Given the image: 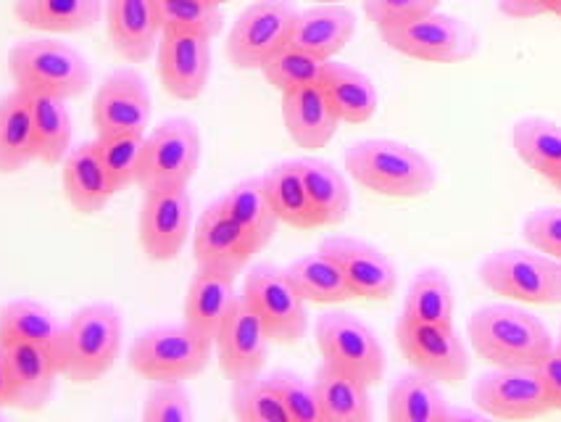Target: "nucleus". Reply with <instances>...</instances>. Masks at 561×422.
I'll return each instance as SVG.
<instances>
[{
    "label": "nucleus",
    "instance_id": "obj_1",
    "mask_svg": "<svg viewBox=\"0 0 561 422\" xmlns=\"http://www.w3.org/2000/svg\"><path fill=\"white\" fill-rule=\"evenodd\" d=\"M122 315L114 304L95 301L77 309L69 322L61 324L54 354L58 373L75 386H90L114 369L122 354Z\"/></svg>",
    "mask_w": 561,
    "mask_h": 422
},
{
    "label": "nucleus",
    "instance_id": "obj_2",
    "mask_svg": "<svg viewBox=\"0 0 561 422\" xmlns=\"http://www.w3.org/2000/svg\"><path fill=\"white\" fill-rule=\"evenodd\" d=\"M343 167L356 185L385 198H422L438 183L433 161L393 138L356 140L345 148Z\"/></svg>",
    "mask_w": 561,
    "mask_h": 422
},
{
    "label": "nucleus",
    "instance_id": "obj_3",
    "mask_svg": "<svg viewBox=\"0 0 561 422\" xmlns=\"http://www.w3.org/2000/svg\"><path fill=\"white\" fill-rule=\"evenodd\" d=\"M472 352L491 367H538L553 352V335L514 304H485L467 322Z\"/></svg>",
    "mask_w": 561,
    "mask_h": 422
},
{
    "label": "nucleus",
    "instance_id": "obj_4",
    "mask_svg": "<svg viewBox=\"0 0 561 422\" xmlns=\"http://www.w3.org/2000/svg\"><path fill=\"white\" fill-rule=\"evenodd\" d=\"M14 88L27 95H54V99H80L93 82L88 58L69 43L54 37L19 41L5 56Z\"/></svg>",
    "mask_w": 561,
    "mask_h": 422
},
{
    "label": "nucleus",
    "instance_id": "obj_5",
    "mask_svg": "<svg viewBox=\"0 0 561 422\" xmlns=\"http://www.w3.org/2000/svg\"><path fill=\"white\" fill-rule=\"evenodd\" d=\"M214 343L182 324H159L129 343V367L151 383H187L208 367Z\"/></svg>",
    "mask_w": 561,
    "mask_h": 422
},
{
    "label": "nucleus",
    "instance_id": "obj_6",
    "mask_svg": "<svg viewBox=\"0 0 561 422\" xmlns=\"http://www.w3.org/2000/svg\"><path fill=\"white\" fill-rule=\"evenodd\" d=\"M480 283L493 296L533 307L561 304V259L535 249H499L478 267Z\"/></svg>",
    "mask_w": 561,
    "mask_h": 422
},
{
    "label": "nucleus",
    "instance_id": "obj_7",
    "mask_svg": "<svg viewBox=\"0 0 561 422\" xmlns=\"http://www.w3.org/2000/svg\"><path fill=\"white\" fill-rule=\"evenodd\" d=\"M377 32L390 50L422 64H465L480 50V32L467 19L443 11Z\"/></svg>",
    "mask_w": 561,
    "mask_h": 422
},
{
    "label": "nucleus",
    "instance_id": "obj_8",
    "mask_svg": "<svg viewBox=\"0 0 561 422\" xmlns=\"http://www.w3.org/2000/svg\"><path fill=\"white\" fill-rule=\"evenodd\" d=\"M314 338L324 365L341 369L369 388L380 386L388 356L367 322L351 311H328L317 320Z\"/></svg>",
    "mask_w": 561,
    "mask_h": 422
},
{
    "label": "nucleus",
    "instance_id": "obj_9",
    "mask_svg": "<svg viewBox=\"0 0 561 422\" xmlns=\"http://www.w3.org/2000/svg\"><path fill=\"white\" fill-rule=\"evenodd\" d=\"M201 164V133L187 116L161 122L146 133L142 164L137 185L142 191H164V187H187Z\"/></svg>",
    "mask_w": 561,
    "mask_h": 422
},
{
    "label": "nucleus",
    "instance_id": "obj_10",
    "mask_svg": "<svg viewBox=\"0 0 561 422\" xmlns=\"http://www.w3.org/2000/svg\"><path fill=\"white\" fill-rule=\"evenodd\" d=\"M396 343L411 369L438 380L440 386H459L472 367L465 338L454 322H414L398 317Z\"/></svg>",
    "mask_w": 561,
    "mask_h": 422
},
{
    "label": "nucleus",
    "instance_id": "obj_11",
    "mask_svg": "<svg viewBox=\"0 0 561 422\" xmlns=\"http://www.w3.org/2000/svg\"><path fill=\"white\" fill-rule=\"evenodd\" d=\"M240 298L256 311L274 343L293 346L309 333L306 298L293 285L288 270L274 267V264H256L248 272Z\"/></svg>",
    "mask_w": 561,
    "mask_h": 422
},
{
    "label": "nucleus",
    "instance_id": "obj_12",
    "mask_svg": "<svg viewBox=\"0 0 561 422\" xmlns=\"http://www.w3.org/2000/svg\"><path fill=\"white\" fill-rule=\"evenodd\" d=\"M296 16L293 0H253L227 35V61L234 69H261L266 58L290 43Z\"/></svg>",
    "mask_w": 561,
    "mask_h": 422
},
{
    "label": "nucleus",
    "instance_id": "obj_13",
    "mask_svg": "<svg viewBox=\"0 0 561 422\" xmlns=\"http://www.w3.org/2000/svg\"><path fill=\"white\" fill-rule=\"evenodd\" d=\"M472 404L493 420H538L553 409L538 367H493L478 375Z\"/></svg>",
    "mask_w": 561,
    "mask_h": 422
},
{
    "label": "nucleus",
    "instance_id": "obj_14",
    "mask_svg": "<svg viewBox=\"0 0 561 422\" xmlns=\"http://www.w3.org/2000/svg\"><path fill=\"white\" fill-rule=\"evenodd\" d=\"M193 232V198L187 187L142 191L137 236L151 262H172Z\"/></svg>",
    "mask_w": 561,
    "mask_h": 422
},
{
    "label": "nucleus",
    "instance_id": "obj_15",
    "mask_svg": "<svg viewBox=\"0 0 561 422\" xmlns=\"http://www.w3.org/2000/svg\"><path fill=\"white\" fill-rule=\"evenodd\" d=\"M153 101L146 80L133 67L114 69L98 84L93 99V127L103 135H146L151 127Z\"/></svg>",
    "mask_w": 561,
    "mask_h": 422
},
{
    "label": "nucleus",
    "instance_id": "obj_16",
    "mask_svg": "<svg viewBox=\"0 0 561 422\" xmlns=\"http://www.w3.org/2000/svg\"><path fill=\"white\" fill-rule=\"evenodd\" d=\"M272 343L270 330L259 320L256 311L243 298H238L214 341L219 369L230 383L256 378L264 373Z\"/></svg>",
    "mask_w": 561,
    "mask_h": 422
},
{
    "label": "nucleus",
    "instance_id": "obj_17",
    "mask_svg": "<svg viewBox=\"0 0 561 422\" xmlns=\"http://www.w3.org/2000/svg\"><path fill=\"white\" fill-rule=\"evenodd\" d=\"M256 253V243L225 209V201H214L201 212L198 223L193 227L195 267L219 270L238 277Z\"/></svg>",
    "mask_w": 561,
    "mask_h": 422
},
{
    "label": "nucleus",
    "instance_id": "obj_18",
    "mask_svg": "<svg viewBox=\"0 0 561 422\" xmlns=\"http://www.w3.org/2000/svg\"><path fill=\"white\" fill-rule=\"evenodd\" d=\"M156 69L172 99H201L211 77V41L193 32L164 30L156 48Z\"/></svg>",
    "mask_w": 561,
    "mask_h": 422
},
{
    "label": "nucleus",
    "instance_id": "obj_19",
    "mask_svg": "<svg viewBox=\"0 0 561 422\" xmlns=\"http://www.w3.org/2000/svg\"><path fill=\"white\" fill-rule=\"evenodd\" d=\"M319 251L335 259L356 298L385 301L396 294L398 270L388 253H382L377 246L348 236H330L319 243Z\"/></svg>",
    "mask_w": 561,
    "mask_h": 422
},
{
    "label": "nucleus",
    "instance_id": "obj_20",
    "mask_svg": "<svg viewBox=\"0 0 561 422\" xmlns=\"http://www.w3.org/2000/svg\"><path fill=\"white\" fill-rule=\"evenodd\" d=\"M103 24L111 48L127 64H146L164 32L159 0H103Z\"/></svg>",
    "mask_w": 561,
    "mask_h": 422
},
{
    "label": "nucleus",
    "instance_id": "obj_21",
    "mask_svg": "<svg viewBox=\"0 0 561 422\" xmlns=\"http://www.w3.org/2000/svg\"><path fill=\"white\" fill-rule=\"evenodd\" d=\"M9 369V407L19 412H41L54 399L56 380L61 378L54 346L41 343H9L3 346Z\"/></svg>",
    "mask_w": 561,
    "mask_h": 422
},
{
    "label": "nucleus",
    "instance_id": "obj_22",
    "mask_svg": "<svg viewBox=\"0 0 561 422\" xmlns=\"http://www.w3.org/2000/svg\"><path fill=\"white\" fill-rule=\"evenodd\" d=\"M283 125L290 140L304 151H322L337 135L343 125L341 116L330 106L322 84H309V88L290 90L283 93Z\"/></svg>",
    "mask_w": 561,
    "mask_h": 422
},
{
    "label": "nucleus",
    "instance_id": "obj_23",
    "mask_svg": "<svg viewBox=\"0 0 561 422\" xmlns=\"http://www.w3.org/2000/svg\"><path fill=\"white\" fill-rule=\"evenodd\" d=\"M356 27V14L345 3H311L309 9L298 11L290 45L330 61L354 41Z\"/></svg>",
    "mask_w": 561,
    "mask_h": 422
},
{
    "label": "nucleus",
    "instance_id": "obj_24",
    "mask_svg": "<svg viewBox=\"0 0 561 422\" xmlns=\"http://www.w3.org/2000/svg\"><path fill=\"white\" fill-rule=\"evenodd\" d=\"M61 187L71 209L84 217L103 212L116 196V187L98 156L95 140L71 148L61 164Z\"/></svg>",
    "mask_w": 561,
    "mask_h": 422
},
{
    "label": "nucleus",
    "instance_id": "obj_25",
    "mask_svg": "<svg viewBox=\"0 0 561 422\" xmlns=\"http://www.w3.org/2000/svg\"><path fill=\"white\" fill-rule=\"evenodd\" d=\"M238 298L240 296L234 290L232 275L219 270L195 267V275L191 277V285H187L182 322L214 343Z\"/></svg>",
    "mask_w": 561,
    "mask_h": 422
},
{
    "label": "nucleus",
    "instance_id": "obj_26",
    "mask_svg": "<svg viewBox=\"0 0 561 422\" xmlns=\"http://www.w3.org/2000/svg\"><path fill=\"white\" fill-rule=\"evenodd\" d=\"M14 16L45 35H80L103 22V0H14Z\"/></svg>",
    "mask_w": 561,
    "mask_h": 422
},
{
    "label": "nucleus",
    "instance_id": "obj_27",
    "mask_svg": "<svg viewBox=\"0 0 561 422\" xmlns=\"http://www.w3.org/2000/svg\"><path fill=\"white\" fill-rule=\"evenodd\" d=\"M319 84H322L330 106L341 116L343 125H367L375 119L380 95H377L371 77L364 75L362 69L330 58Z\"/></svg>",
    "mask_w": 561,
    "mask_h": 422
},
{
    "label": "nucleus",
    "instance_id": "obj_28",
    "mask_svg": "<svg viewBox=\"0 0 561 422\" xmlns=\"http://www.w3.org/2000/svg\"><path fill=\"white\" fill-rule=\"evenodd\" d=\"M37 159L32 101L22 90L0 99V174H16Z\"/></svg>",
    "mask_w": 561,
    "mask_h": 422
},
{
    "label": "nucleus",
    "instance_id": "obj_29",
    "mask_svg": "<svg viewBox=\"0 0 561 422\" xmlns=\"http://www.w3.org/2000/svg\"><path fill=\"white\" fill-rule=\"evenodd\" d=\"M311 383H314L322 422H369L375 418L369 386L341 373V369L322 362L314 369Z\"/></svg>",
    "mask_w": 561,
    "mask_h": 422
},
{
    "label": "nucleus",
    "instance_id": "obj_30",
    "mask_svg": "<svg viewBox=\"0 0 561 422\" xmlns=\"http://www.w3.org/2000/svg\"><path fill=\"white\" fill-rule=\"evenodd\" d=\"M448 401L438 380L427 375L411 373L398 375L388 391V420L390 422H443Z\"/></svg>",
    "mask_w": 561,
    "mask_h": 422
},
{
    "label": "nucleus",
    "instance_id": "obj_31",
    "mask_svg": "<svg viewBox=\"0 0 561 422\" xmlns=\"http://www.w3.org/2000/svg\"><path fill=\"white\" fill-rule=\"evenodd\" d=\"M266 196H270L279 223L296 230H319V219L306 191L301 167L296 161H279L264 174Z\"/></svg>",
    "mask_w": 561,
    "mask_h": 422
},
{
    "label": "nucleus",
    "instance_id": "obj_32",
    "mask_svg": "<svg viewBox=\"0 0 561 422\" xmlns=\"http://www.w3.org/2000/svg\"><path fill=\"white\" fill-rule=\"evenodd\" d=\"M306 191H309L311 206H314L319 227H337L351 214V187L345 174L335 164L324 159H298Z\"/></svg>",
    "mask_w": 561,
    "mask_h": 422
},
{
    "label": "nucleus",
    "instance_id": "obj_33",
    "mask_svg": "<svg viewBox=\"0 0 561 422\" xmlns=\"http://www.w3.org/2000/svg\"><path fill=\"white\" fill-rule=\"evenodd\" d=\"M225 209L232 214V219L248 232V238L256 243L259 251H264L272 243L277 232L279 217L274 212L270 196H266L264 178H248L234 183L225 193Z\"/></svg>",
    "mask_w": 561,
    "mask_h": 422
},
{
    "label": "nucleus",
    "instance_id": "obj_34",
    "mask_svg": "<svg viewBox=\"0 0 561 422\" xmlns=\"http://www.w3.org/2000/svg\"><path fill=\"white\" fill-rule=\"evenodd\" d=\"M514 153L535 174L551 180L561 172V125L546 116H525L512 129Z\"/></svg>",
    "mask_w": 561,
    "mask_h": 422
},
{
    "label": "nucleus",
    "instance_id": "obj_35",
    "mask_svg": "<svg viewBox=\"0 0 561 422\" xmlns=\"http://www.w3.org/2000/svg\"><path fill=\"white\" fill-rule=\"evenodd\" d=\"M285 270H288L298 294L306 298V304H343L356 298L343 270L324 251L306 253Z\"/></svg>",
    "mask_w": 561,
    "mask_h": 422
},
{
    "label": "nucleus",
    "instance_id": "obj_36",
    "mask_svg": "<svg viewBox=\"0 0 561 422\" xmlns=\"http://www.w3.org/2000/svg\"><path fill=\"white\" fill-rule=\"evenodd\" d=\"M456 296L454 285L443 270L425 267L411 277L407 296H403L401 317L414 322H454Z\"/></svg>",
    "mask_w": 561,
    "mask_h": 422
},
{
    "label": "nucleus",
    "instance_id": "obj_37",
    "mask_svg": "<svg viewBox=\"0 0 561 422\" xmlns=\"http://www.w3.org/2000/svg\"><path fill=\"white\" fill-rule=\"evenodd\" d=\"M32 119H35L37 161L45 167H61L71 151V112L67 99L54 95H30Z\"/></svg>",
    "mask_w": 561,
    "mask_h": 422
},
{
    "label": "nucleus",
    "instance_id": "obj_38",
    "mask_svg": "<svg viewBox=\"0 0 561 422\" xmlns=\"http://www.w3.org/2000/svg\"><path fill=\"white\" fill-rule=\"evenodd\" d=\"M61 324L54 311L43 304L19 298L0 307V346L9 343H41V346H54Z\"/></svg>",
    "mask_w": 561,
    "mask_h": 422
},
{
    "label": "nucleus",
    "instance_id": "obj_39",
    "mask_svg": "<svg viewBox=\"0 0 561 422\" xmlns=\"http://www.w3.org/2000/svg\"><path fill=\"white\" fill-rule=\"evenodd\" d=\"M324 67H328L324 58H319L314 54H309V50L288 43L283 45L277 54L266 58L259 71L264 75V80L270 82L274 90H279V93H290V90H301V88H309V84L322 82Z\"/></svg>",
    "mask_w": 561,
    "mask_h": 422
},
{
    "label": "nucleus",
    "instance_id": "obj_40",
    "mask_svg": "<svg viewBox=\"0 0 561 422\" xmlns=\"http://www.w3.org/2000/svg\"><path fill=\"white\" fill-rule=\"evenodd\" d=\"M230 409L240 422H290L283 396L274 388L270 375L232 383Z\"/></svg>",
    "mask_w": 561,
    "mask_h": 422
},
{
    "label": "nucleus",
    "instance_id": "obj_41",
    "mask_svg": "<svg viewBox=\"0 0 561 422\" xmlns=\"http://www.w3.org/2000/svg\"><path fill=\"white\" fill-rule=\"evenodd\" d=\"M142 146H146V135L135 133L95 138L98 156H101L116 193L127 191L129 185H137V174H140L142 164Z\"/></svg>",
    "mask_w": 561,
    "mask_h": 422
},
{
    "label": "nucleus",
    "instance_id": "obj_42",
    "mask_svg": "<svg viewBox=\"0 0 561 422\" xmlns=\"http://www.w3.org/2000/svg\"><path fill=\"white\" fill-rule=\"evenodd\" d=\"M159 11L164 30L193 32L208 41L225 32V11L206 0H159Z\"/></svg>",
    "mask_w": 561,
    "mask_h": 422
},
{
    "label": "nucleus",
    "instance_id": "obj_43",
    "mask_svg": "<svg viewBox=\"0 0 561 422\" xmlns=\"http://www.w3.org/2000/svg\"><path fill=\"white\" fill-rule=\"evenodd\" d=\"M195 418L193 394L185 383H153L142 401V420L146 422H191Z\"/></svg>",
    "mask_w": 561,
    "mask_h": 422
},
{
    "label": "nucleus",
    "instance_id": "obj_44",
    "mask_svg": "<svg viewBox=\"0 0 561 422\" xmlns=\"http://www.w3.org/2000/svg\"><path fill=\"white\" fill-rule=\"evenodd\" d=\"M270 378L279 396H283L290 422H322L314 383L306 380L304 375L290 373V369H277Z\"/></svg>",
    "mask_w": 561,
    "mask_h": 422
},
{
    "label": "nucleus",
    "instance_id": "obj_45",
    "mask_svg": "<svg viewBox=\"0 0 561 422\" xmlns=\"http://www.w3.org/2000/svg\"><path fill=\"white\" fill-rule=\"evenodd\" d=\"M522 236L530 249L561 259V206H543L527 214L522 223Z\"/></svg>",
    "mask_w": 561,
    "mask_h": 422
},
{
    "label": "nucleus",
    "instance_id": "obj_46",
    "mask_svg": "<svg viewBox=\"0 0 561 422\" xmlns=\"http://www.w3.org/2000/svg\"><path fill=\"white\" fill-rule=\"evenodd\" d=\"M443 0H364V14L377 30L411 22L440 9Z\"/></svg>",
    "mask_w": 561,
    "mask_h": 422
},
{
    "label": "nucleus",
    "instance_id": "obj_47",
    "mask_svg": "<svg viewBox=\"0 0 561 422\" xmlns=\"http://www.w3.org/2000/svg\"><path fill=\"white\" fill-rule=\"evenodd\" d=\"M538 369L540 378H543L548 401H551V407L557 409V412H561V352L553 349V352L540 362Z\"/></svg>",
    "mask_w": 561,
    "mask_h": 422
},
{
    "label": "nucleus",
    "instance_id": "obj_48",
    "mask_svg": "<svg viewBox=\"0 0 561 422\" xmlns=\"http://www.w3.org/2000/svg\"><path fill=\"white\" fill-rule=\"evenodd\" d=\"M495 3H499L501 14L508 19H519V22L551 14V0H495Z\"/></svg>",
    "mask_w": 561,
    "mask_h": 422
},
{
    "label": "nucleus",
    "instance_id": "obj_49",
    "mask_svg": "<svg viewBox=\"0 0 561 422\" xmlns=\"http://www.w3.org/2000/svg\"><path fill=\"white\" fill-rule=\"evenodd\" d=\"M451 420H469V422H478V420H488L485 414L480 412L478 407L474 409H446V418H443V422H451Z\"/></svg>",
    "mask_w": 561,
    "mask_h": 422
},
{
    "label": "nucleus",
    "instance_id": "obj_50",
    "mask_svg": "<svg viewBox=\"0 0 561 422\" xmlns=\"http://www.w3.org/2000/svg\"><path fill=\"white\" fill-rule=\"evenodd\" d=\"M9 407V369H5V354L0 346V409Z\"/></svg>",
    "mask_w": 561,
    "mask_h": 422
},
{
    "label": "nucleus",
    "instance_id": "obj_51",
    "mask_svg": "<svg viewBox=\"0 0 561 422\" xmlns=\"http://www.w3.org/2000/svg\"><path fill=\"white\" fill-rule=\"evenodd\" d=\"M548 183H551L553 187H557V191L561 193V172L559 174H553V178L551 180H548Z\"/></svg>",
    "mask_w": 561,
    "mask_h": 422
},
{
    "label": "nucleus",
    "instance_id": "obj_52",
    "mask_svg": "<svg viewBox=\"0 0 561 422\" xmlns=\"http://www.w3.org/2000/svg\"><path fill=\"white\" fill-rule=\"evenodd\" d=\"M551 14L561 16V0H551Z\"/></svg>",
    "mask_w": 561,
    "mask_h": 422
},
{
    "label": "nucleus",
    "instance_id": "obj_53",
    "mask_svg": "<svg viewBox=\"0 0 561 422\" xmlns=\"http://www.w3.org/2000/svg\"><path fill=\"white\" fill-rule=\"evenodd\" d=\"M553 349H557V352H561V324H559V333H557V338H553Z\"/></svg>",
    "mask_w": 561,
    "mask_h": 422
},
{
    "label": "nucleus",
    "instance_id": "obj_54",
    "mask_svg": "<svg viewBox=\"0 0 561 422\" xmlns=\"http://www.w3.org/2000/svg\"><path fill=\"white\" fill-rule=\"evenodd\" d=\"M309 3H348V0H309Z\"/></svg>",
    "mask_w": 561,
    "mask_h": 422
},
{
    "label": "nucleus",
    "instance_id": "obj_55",
    "mask_svg": "<svg viewBox=\"0 0 561 422\" xmlns=\"http://www.w3.org/2000/svg\"><path fill=\"white\" fill-rule=\"evenodd\" d=\"M206 3H214V5H225V3H232V0H206Z\"/></svg>",
    "mask_w": 561,
    "mask_h": 422
}]
</instances>
